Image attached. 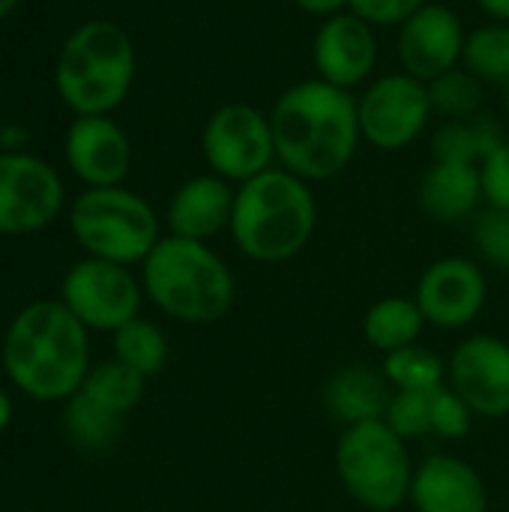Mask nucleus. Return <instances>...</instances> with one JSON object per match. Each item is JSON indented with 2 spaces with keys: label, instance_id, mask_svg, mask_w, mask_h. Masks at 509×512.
I'll return each mask as SVG.
<instances>
[{
  "label": "nucleus",
  "instance_id": "9d476101",
  "mask_svg": "<svg viewBox=\"0 0 509 512\" xmlns=\"http://www.w3.org/2000/svg\"><path fill=\"white\" fill-rule=\"evenodd\" d=\"M360 135L369 147L396 153L411 147L432 123V99L426 81L408 72H387L357 96Z\"/></svg>",
  "mask_w": 509,
  "mask_h": 512
},
{
  "label": "nucleus",
  "instance_id": "f704fd0d",
  "mask_svg": "<svg viewBox=\"0 0 509 512\" xmlns=\"http://www.w3.org/2000/svg\"><path fill=\"white\" fill-rule=\"evenodd\" d=\"M477 6H480L492 21H507L509 24V0H477Z\"/></svg>",
  "mask_w": 509,
  "mask_h": 512
},
{
  "label": "nucleus",
  "instance_id": "f03ea898",
  "mask_svg": "<svg viewBox=\"0 0 509 512\" xmlns=\"http://www.w3.org/2000/svg\"><path fill=\"white\" fill-rule=\"evenodd\" d=\"M0 363L27 399L69 402L90 372V330L60 300H36L9 321Z\"/></svg>",
  "mask_w": 509,
  "mask_h": 512
},
{
  "label": "nucleus",
  "instance_id": "72a5a7b5",
  "mask_svg": "<svg viewBox=\"0 0 509 512\" xmlns=\"http://www.w3.org/2000/svg\"><path fill=\"white\" fill-rule=\"evenodd\" d=\"M300 12H306V15H312V18H333V15H339V12H345L348 9V0H291Z\"/></svg>",
  "mask_w": 509,
  "mask_h": 512
},
{
  "label": "nucleus",
  "instance_id": "393cba45",
  "mask_svg": "<svg viewBox=\"0 0 509 512\" xmlns=\"http://www.w3.org/2000/svg\"><path fill=\"white\" fill-rule=\"evenodd\" d=\"M381 375L396 393H429L441 384H447V363L420 345L384 354Z\"/></svg>",
  "mask_w": 509,
  "mask_h": 512
},
{
  "label": "nucleus",
  "instance_id": "f3484780",
  "mask_svg": "<svg viewBox=\"0 0 509 512\" xmlns=\"http://www.w3.org/2000/svg\"><path fill=\"white\" fill-rule=\"evenodd\" d=\"M408 501L417 512H486L489 492L474 465L435 453L414 468Z\"/></svg>",
  "mask_w": 509,
  "mask_h": 512
},
{
  "label": "nucleus",
  "instance_id": "4c0bfd02",
  "mask_svg": "<svg viewBox=\"0 0 509 512\" xmlns=\"http://www.w3.org/2000/svg\"><path fill=\"white\" fill-rule=\"evenodd\" d=\"M504 108H507V123H509V84H507V90H504Z\"/></svg>",
  "mask_w": 509,
  "mask_h": 512
},
{
  "label": "nucleus",
  "instance_id": "aec40b11",
  "mask_svg": "<svg viewBox=\"0 0 509 512\" xmlns=\"http://www.w3.org/2000/svg\"><path fill=\"white\" fill-rule=\"evenodd\" d=\"M390 399H393V387L381 372L369 366H345L324 387V405L330 417L339 420L345 429L384 420Z\"/></svg>",
  "mask_w": 509,
  "mask_h": 512
},
{
  "label": "nucleus",
  "instance_id": "4468645a",
  "mask_svg": "<svg viewBox=\"0 0 509 512\" xmlns=\"http://www.w3.org/2000/svg\"><path fill=\"white\" fill-rule=\"evenodd\" d=\"M465 39H468V30L459 12L450 9L447 3L429 0L399 27L396 51H399L402 72L426 84L435 81L438 75L462 66Z\"/></svg>",
  "mask_w": 509,
  "mask_h": 512
},
{
  "label": "nucleus",
  "instance_id": "cd10ccee",
  "mask_svg": "<svg viewBox=\"0 0 509 512\" xmlns=\"http://www.w3.org/2000/svg\"><path fill=\"white\" fill-rule=\"evenodd\" d=\"M426 87H429L432 111L444 120H465V117L483 114V99H486L483 81L474 72H468L465 66H456V69L438 75Z\"/></svg>",
  "mask_w": 509,
  "mask_h": 512
},
{
  "label": "nucleus",
  "instance_id": "e433bc0d",
  "mask_svg": "<svg viewBox=\"0 0 509 512\" xmlns=\"http://www.w3.org/2000/svg\"><path fill=\"white\" fill-rule=\"evenodd\" d=\"M18 3H21V0H0V18H6Z\"/></svg>",
  "mask_w": 509,
  "mask_h": 512
},
{
  "label": "nucleus",
  "instance_id": "473e14b6",
  "mask_svg": "<svg viewBox=\"0 0 509 512\" xmlns=\"http://www.w3.org/2000/svg\"><path fill=\"white\" fill-rule=\"evenodd\" d=\"M483 201L489 207H504L509 210V141H504L483 165Z\"/></svg>",
  "mask_w": 509,
  "mask_h": 512
},
{
  "label": "nucleus",
  "instance_id": "6ab92c4d",
  "mask_svg": "<svg viewBox=\"0 0 509 512\" xmlns=\"http://www.w3.org/2000/svg\"><path fill=\"white\" fill-rule=\"evenodd\" d=\"M417 201L426 219L438 225H456L480 213L483 204V177L477 165L462 162H432L423 174Z\"/></svg>",
  "mask_w": 509,
  "mask_h": 512
},
{
  "label": "nucleus",
  "instance_id": "f257e3e1",
  "mask_svg": "<svg viewBox=\"0 0 509 512\" xmlns=\"http://www.w3.org/2000/svg\"><path fill=\"white\" fill-rule=\"evenodd\" d=\"M270 126L276 141V165L306 183H321L342 174L363 141L357 96L321 78L297 81L282 90L270 108Z\"/></svg>",
  "mask_w": 509,
  "mask_h": 512
},
{
  "label": "nucleus",
  "instance_id": "a878e982",
  "mask_svg": "<svg viewBox=\"0 0 509 512\" xmlns=\"http://www.w3.org/2000/svg\"><path fill=\"white\" fill-rule=\"evenodd\" d=\"M462 66L474 72L483 84H509V24L507 21H486L474 27L465 39Z\"/></svg>",
  "mask_w": 509,
  "mask_h": 512
},
{
  "label": "nucleus",
  "instance_id": "c85d7f7f",
  "mask_svg": "<svg viewBox=\"0 0 509 512\" xmlns=\"http://www.w3.org/2000/svg\"><path fill=\"white\" fill-rule=\"evenodd\" d=\"M384 423L402 441H414V438L432 435V390L429 393H396L393 390V399L387 405Z\"/></svg>",
  "mask_w": 509,
  "mask_h": 512
},
{
  "label": "nucleus",
  "instance_id": "7c9ffc66",
  "mask_svg": "<svg viewBox=\"0 0 509 512\" xmlns=\"http://www.w3.org/2000/svg\"><path fill=\"white\" fill-rule=\"evenodd\" d=\"M474 420H477L474 411L450 384H441L438 390H432V435L459 441L471 432Z\"/></svg>",
  "mask_w": 509,
  "mask_h": 512
},
{
  "label": "nucleus",
  "instance_id": "39448f33",
  "mask_svg": "<svg viewBox=\"0 0 509 512\" xmlns=\"http://www.w3.org/2000/svg\"><path fill=\"white\" fill-rule=\"evenodd\" d=\"M135 66L129 33L117 21L93 18L66 36L54 66V87L78 117L111 114L129 96Z\"/></svg>",
  "mask_w": 509,
  "mask_h": 512
},
{
  "label": "nucleus",
  "instance_id": "2eb2a0df",
  "mask_svg": "<svg viewBox=\"0 0 509 512\" xmlns=\"http://www.w3.org/2000/svg\"><path fill=\"white\" fill-rule=\"evenodd\" d=\"M312 63L321 81L354 90L372 78L378 66V36L375 27L366 24L351 9L324 18L312 39Z\"/></svg>",
  "mask_w": 509,
  "mask_h": 512
},
{
  "label": "nucleus",
  "instance_id": "2f4dec72",
  "mask_svg": "<svg viewBox=\"0 0 509 512\" xmlns=\"http://www.w3.org/2000/svg\"><path fill=\"white\" fill-rule=\"evenodd\" d=\"M429 0H348V9L372 27H402Z\"/></svg>",
  "mask_w": 509,
  "mask_h": 512
},
{
  "label": "nucleus",
  "instance_id": "b1692460",
  "mask_svg": "<svg viewBox=\"0 0 509 512\" xmlns=\"http://www.w3.org/2000/svg\"><path fill=\"white\" fill-rule=\"evenodd\" d=\"M111 348H114V360L126 363L147 381L162 375V369L168 366V357H171V345H168V336L162 333V327H156L153 321H147L141 315L129 324H123L117 333H111Z\"/></svg>",
  "mask_w": 509,
  "mask_h": 512
},
{
  "label": "nucleus",
  "instance_id": "bb28decb",
  "mask_svg": "<svg viewBox=\"0 0 509 512\" xmlns=\"http://www.w3.org/2000/svg\"><path fill=\"white\" fill-rule=\"evenodd\" d=\"M66 432L69 438L87 450V453H102L108 447H114V441L120 438L123 432V417L99 408L96 402H90L87 396L75 393L69 402H66Z\"/></svg>",
  "mask_w": 509,
  "mask_h": 512
},
{
  "label": "nucleus",
  "instance_id": "c756f323",
  "mask_svg": "<svg viewBox=\"0 0 509 512\" xmlns=\"http://www.w3.org/2000/svg\"><path fill=\"white\" fill-rule=\"evenodd\" d=\"M471 237L486 264L498 270H509V210L486 204V210L474 216Z\"/></svg>",
  "mask_w": 509,
  "mask_h": 512
},
{
  "label": "nucleus",
  "instance_id": "1a4fd4ad",
  "mask_svg": "<svg viewBox=\"0 0 509 512\" xmlns=\"http://www.w3.org/2000/svg\"><path fill=\"white\" fill-rule=\"evenodd\" d=\"M60 303L90 333H117L123 324L138 318L144 285L141 276H135L129 267L87 255L66 270Z\"/></svg>",
  "mask_w": 509,
  "mask_h": 512
},
{
  "label": "nucleus",
  "instance_id": "412c9836",
  "mask_svg": "<svg viewBox=\"0 0 509 512\" xmlns=\"http://www.w3.org/2000/svg\"><path fill=\"white\" fill-rule=\"evenodd\" d=\"M504 129L495 117L477 114L465 120H444L432 135V156L438 162H462V165H483L501 144Z\"/></svg>",
  "mask_w": 509,
  "mask_h": 512
},
{
  "label": "nucleus",
  "instance_id": "6e6552de",
  "mask_svg": "<svg viewBox=\"0 0 509 512\" xmlns=\"http://www.w3.org/2000/svg\"><path fill=\"white\" fill-rule=\"evenodd\" d=\"M201 153L213 174L228 183H246L276 165L270 114L249 102L219 105L201 129Z\"/></svg>",
  "mask_w": 509,
  "mask_h": 512
},
{
  "label": "nucleus",
  "instance_id": "f8f14e48",
  "mask_svg": "<svg viewBox=\"0 0 509 512\" xmlns=\"http://www.w3.org/2000/svg\"><path fill=\"white\" fill-rule=\"evenodd\" d=\"M447 384L468 402L474 417H509V342L492 333L468 336L447 360Z\"/></svg>",
  "mask_w": 509,
  "mask_h": 512
},
{
  "label": "nucleus",
  "instance_id": "7ed1b4c3",
  "mask_svg": "<svg viewBox=\"0 0 509 512\" xmlns=\"http://www.w3.org/2000/svg\"><path fill=\"white\" fill-rule=\"evenodd\" d=\"M318 225L312 183L273 165L237 186L231 240L255 264H282L297 258Z\"/></svg>",
  "mask_w": 509,
  "mask_h": 512
},
{
  "label": "nucleus",
  "instance_id": "ddd939ff",
  "mask_svg": "<svg viewBox=\"0 0 509 512\" xmlns=\"http://www.w3.org/2000/svg\"><path fill=\"white\" fill-rule=\"evenodd\" d=\"M414 300L426 324L438 330H462L483 315L489 300V282L477 261L447 255L423 270Z\"/></svg>",
  "mask_w": 509,
  "mask_h": 512
},
{
  "label": "nucleus",
  "instance_id": "c9c22d12",
  "mask_svg": "<svg viewBox=\"0 0 509 512\" xmlns=\"http://www.w3.org/2000/svg\"><path fill=\"white\" fill-rule=\"evenodd\" d=\"M9 423H12V396L0 387V435L9 429Z\"/></svg>",
  "mask_w": 509,
  "mask_h": 512
},
{
  "label": "nucleus",
  "instance_id": "dca6fc26",
  "mask_svg": "<svg viewBox=\"0 0 509 512\" xmlns=\"http://www.w3.org/2000/svg\"><path fill=\"white\" fill-rule=\"evenodd\" d=\"M63 153L72 174L87 183V189L120 186L132 165L129 135L108 114L75 117L66 129Z\"/></svg>",
  "mask_w": 509,
  "mask_h": 512
},
{
  "label": "nucleus",
  "instance_id": "20e7f679",
  "mask_svg": "<svg viewBox=\"0 0 509 512\" xmlns=\"http://www.w3.org/2000/svg\"><path fill=\"white\" fill-rule=\"evenodd\" d=\"M144 297L183 324H213L225 318L237 297V282L225 258L201 240L162 237L141 264Z\"/></svg>",
  "mask_w": 509,
  "mask_h": 512
},
{
  "label": "nucleus",
  "instance_id": "9b49d317",
  "mask_svg": "<svg viewBox=\"0 0 509 512\" xmlns=\"http://www.w3.org/2000/svg\"><path fill=\"white\" fill-rule=\"evenodd\" d=\"M63 210V180L39 156L0 153V234L21 237L48 228Z\"/></svg>",
  "mask_w": 509,
  "mask_h": 512
},
{
  "label": "nucleus",
  "instance_id": "4be33fe9",
  "mask_svg": "<svg viewBox=\"0 0 509 512\" xmlns=\"http://www.w3.org/2000/svg\"><path fill=\"white\" fill-rule=\"evenodd\" d=\"M423 327L426 318L414 297H381L378 303L369 306L363 318V336L381 354H393L417 345Z\"/></svg>",
  "mask_w": 509,
  "mask_h": 512
},
{
  "label": "nucleus",
  "instance_id": "a211bd4d",
  "mask_svg": "<svg viewBox=\"0 0 509 512\" xmlns=\"http://www.w3.org/2000/svg\"><path fill=\"white\" fill-rule=\"evenodd\" d=\"M234 198H237L234 183L222 180L213 171L195 174L174 189L165 207V222L174 237L210 243L216 234L231 228Z\"/></svg>",
  "mask_w": 509,
  "mask_h": 512
},
{
  "label": "nucleus",
  "instance_id": "423d86ee",
  "mask_svg": "<svg viewBox=\"0 0 509 512\" xmlns=\"http://www.w3.org/2000/svg\"><path fill=\"white\" fill-rule=\"evenodd\" d=\"M414 462L384 420L348 426L336 444V474L345 492L369 512H396L411 498Z\"/></svg>",
  "mask_w": 509,
  "mask_h": 512
},
{
  "label": "nucleus",
  "instance_id": "0eeeda50",
  "mask_svg": "<svg viewBox=\"0 0 509 512\" xmlns=\"http://www.w3.org/2000/svg\"><path fill=\"white\" fill-rule=\"evenodd\" d=\"M69 228L75 243L102 261L123 267L144 264L162 240L159 216L147 198L123 186L87 189L69 207Z\"/></svg>",
  "mask_w": 509,
  "mask_h": 512
},
{
  "label": "nucleus",
  "instance_id": "5701e85b",
  "mask_svg": "<svg viewBox=\"0 0 509 512\" xmlns=\"http://www.w3.org/2000/svg\"><path fill=\"white\" fill-rule=\"evenodd\" d=\"M78 393L87 396L90 402H96L99 408H105L117 417H126L132 408L141 405V399L147 393V378L111 357V360L90 366Z\"/></svg>",
  "mask_w": 509,
  "mask_h": 512
}]
</instances>
